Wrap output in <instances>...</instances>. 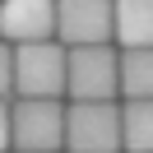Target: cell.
I'll use <instances>...</instances> for the list:
<instances>
[{
	"label": "cell",
	"mask_w": 153,
	"mask_h": 153,
	"mask_svg": "<svg viewBox=\"0 0 153 153\" xmlns=\"http://www.w3.org/2000/svg\"><path fill=\"white\" fill-rule=\"evenodd\" d=\"M10 149L14 153L65 149V107H60V97H19L10 107Z\"/></svg>",
	"instance_id": "2"
},
{
	"label": "cell",
	"mask_w": 153,
	"mask_h": 153,
	"mask_svg": "<svg viewBox=\"0 0 153 153\" xmlns=\"http://www.w3.org/2000/svg\"><path fill=\"white\" fill-rule=\"evenodd\" d=\"M14 93L19 97H60L65 93V47L56 37L14 47Z\"/></svg>",
	"instance_id": "3"
},
{
	"label": "cell",
	"mask_w": 153,
	"mask_h": 153,
	"mask_svg": "<svg viewBox=\"0 0 153 153\" xmlns=\"http://www.w3.org/2000/svg\"><path fill=\"white\" fill-rule=\"evenodd\" d=\"M65 93L74 102H107L121 93V51L111 42L65 47Z\"/></svg>",
	"instance_id": "1"
},
{
	"label": "cell",
	"mask_w": 153,
	"mask_h": 153,
	"mask_svg": "<svg viewBox=\"0 0 153 153\" xmlns=\"http://www.w3.org/2000/svg\"><path fill=\"white\" fill-rule=\"evenodd\" d=\"M121 93L125 97H153V47H125L121 51Z\"/></svg>",
	"instance_id": "9"
},
{
	"label": "cell",
	"mask_w": 153,
	"mask_h": 153,
	"mask_svg": "<svg viewBox=\"0 0 153 153\" xmlns=\"http://www.w3.org/2000/svg\"><path fill=\"white\" fill-rule=\"evenodd\" d=\"M116 28L111 37L121 47H153V0H111Z\"/></svg>",
	"instance_id": "7"
},
{
	"label": "cell",
	"mask_w": 153,
	"mask_h": 153,
	"mask_svg": "<svg viewBox=\"0 0 153 153\" xmlns=\"http://www.w3.org/2000/svg\"><path fill=\"white\" fill-rule=\"evenodd\" d=\"M121 149L153 153V97H125V107H121Z\"/></svg>",
	"instance_id": "8"
},
{
	"label": "cell",
	"mask_w": 153,
	"mask_h": 153,
	"mask_svg": "<svg viewBox=\"0 0 153 153\" xmlns=\"http://www.w3.org/2000/svg\"><path fill=\"white\" fill-rule=\"evenodd\" d=\"M111 28H116L111 0H56V42L60 47L111 42Z\"/></svg>",
	"instance_id": "5"
},
{
	"label": "cell",
	"mask_w": 153,
	"mask_h": 153,
	"mask_svg": "<svg viewBox=\"0 0 153 153\" xmlns=\"http://www.w3.org/2000/svg\"><path fill=\"white\" fill-rule=\"evenodd\" d=\"M10 149V102L0 97V153Z\"/></svg>",
	"instance_id": "11"
},
{
	"label": "cell",
	"mask_w": 153,
	"mask_h": 153,
	"mask_svg": "<svg viewBox=\"0 0 153 153\" xmlns=\"http://www.w3.org/2000/svg\"><path fill=\"white\" fill-rule=\"evenodd\" d=\"M14 93V47L0 42V97Z\"/></svg>",
	"instance_id": "10"
},
{
	"label": "cell",
	"mask_w": 153,
	"mask_h": 153,
	"mask_svg": "<svg viewBox=\"0 0 153 153\" xmlns=\"http://www.w3.org/2000/svg\"><path fill=\"white\" fill-rule=\"evenodd\" d=\"M65 149L70 153H116L121 149V107L111 97L107 102H70Z\"/></svg>",
	"instance_id": "4"
},
{
	"label": "cell",
	"mask_w": 153,
	"mask_h": 153,
	"mask_svg": "<svg viewBox=\"0 0 153 153\" xmlns=\"http://www.w3.org/2000/svg\"><path fill=\"white\" fill-rule=\"evenodd\" d=\"M47 37H56V0H0V42L23 47Z\"/></svg>",
	"instance_id": "6"
}]
</instances>
